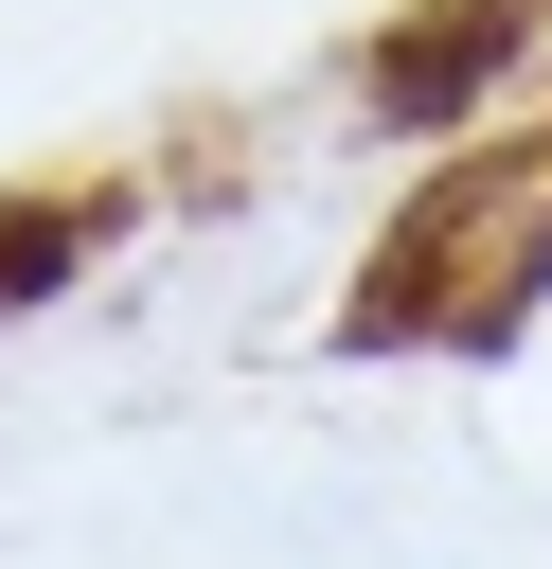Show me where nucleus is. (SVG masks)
<instances>
[{"label":"nucleus","mask_w":552,"mask_h":569,"mask_svg":"<svg viewBox=\"0 0 552 569\" xmlns=\"http://www.w3.org/2000/svg\"><path fill=\"white\" fill-rule=\"evenodd\" d=\"M89 231H107L89 196H53V213H0V320H18V302H53V284L89 267Z\"/></svg>","instance_id":"3"},{"label":"nucleus","mask_w":552,"mask_h":569,"mask_svg":"<svg viewBox=\"0 0 552 569\" xmlns=\"http://www.w3.org/2000/svg\"><path fill=\"white\" fill-rule=\"evenodd\" d=\"M516 36H534V0H463V18H427V36L374 53V107H392V124H463V89H481Z\"/></svg>","instance_id":"2"},{"label":"nucleus","mask_w":552,"mask_h":569,"mask_svg":"<svg viewBox=\"0 0 552 569\" xmlns=\"http://www.w3.org/2000/svg\"><path fill=\"white\" fill-rule=\"evenodd\" d=\"M552 284V160H481V178H445L392 249H374V302H356V338H410V320H463V338H499L516 302Z\"/></svg>","instance_id":"1"}]
</instances>
